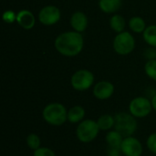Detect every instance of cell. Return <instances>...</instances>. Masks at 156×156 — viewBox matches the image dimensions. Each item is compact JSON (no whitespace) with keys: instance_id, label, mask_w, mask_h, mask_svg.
Returning <instances> with one entry per match:
<instances>
[{"instance_id":"obj_3","label":"cell","mask_w":156,"mask_h":156,"mask_svg":"<svg viewBox=\"0 0 156 156\" xmlns=\"http://www.w3.org/2000/svg\"><path fill=\"white\" fill-rule=\"evenodd\" d=\"M115 126L114 130L119 132L123 137L133 136L138 130L137 119L129 112H120L114 115Z\"/></svg>"},{"instance_id":"obj_1","label":"cell","mask_w":156,"mask_h":156,"mask_svg":"<svg viewBox=\"0 0 156 156\" xmlns=\"http://www.w3.org/2000/svg\"><path fill=\"white\" fill-rule=\"evenodd\" d=\"M56 50L65 57L78 56L83 49L84 39L81 33L77 31H67L59 34L55 41Z\"/></svg>"},{"instance_id":"obj_6","label":"cell","mask_w":156,"mask_h":156,"mask_svg":"<svg viewBox=\"0 0 156 156\" xmlns=\"http://www.w3.org/2000/svg\"><path fill=\"white\" fill-rule=\"evenodd\" d=\"M94 81V74L88 69H79L70 78V85L77 91L88 90L93 86Z\"/></svg>"},{"instance_id":"obj_8","label":"cell","mask_w":156,"mask_h":156,"mask_svg":"<svg viewBox=\"0 0 156 156\" xmlns=\"http://www.w3.org/2000/svg\"><path fill=\"white\" fill-rule=\"evenodd\" d=\"M61 17V12L56 5H48L42 7L38 13V21L45 26H53L57 24Z\"/></svg>"},{"instance_id":"obj_16","label":"cell","mask_w":156,"mask_h":156,"mask_svg":"<svg viewBox=\"0 0 156 156\" xmlns=\"http://www.w3.org/2000/svg\"><path fill=\"white\" fill-rule=\"evenodd\" d=\"M97 123L101 131L109 132L115 126V118L111 114H102L98 118Z\"/></svg>"},{"instance_id":"obj_24","label":"cell","mask_w":156,"mask_h":156,"mask_svg":"<svg viewBox=\"0 0 156 156\" xmlns=\"http://www.w3.org/2000/svg\"><path fill=\"white\" fill-rule=\"evenodd\" d=\"M3 20L5 23L12 24L16 21V14L12 10H6L3 13Z\"/></svg>"},{"instance_id":"obj_5","label":"cell","mask_w":156,"mask_h":156,"mask_svg":"<svg viewBox=\"0 0 156 156\" xmlns=\"http://www.w3.org/2000/svg\"><path fill=\"white\" fill-rule=\"evenodd\" d=\"M112 47L117 54L126 56L133 51L135 48V39L130 32L123 31L117 34L114 37Z\"/></svg>"},{"instance_id":"obj_19","label":"cell","mask_w":156,"mask_h":156,"mask_svg":"<svg viewBox=\"0 0 156 156\" xmlns=\"http://www.w3.org/2000/svg\"><path fill=\"white\" fill-rule=\"evenodd\" d=\"M143 37L149 46L156 48V25H151L147 27L143 33Z\"/></svg>"},{"instance_id":"obj_25","label":"cell","mask_w":156,"mask_h":156,"mask_svg":"<svg viewBox=\"0 0 156 156\" xmlns=\"http://www.w3.org/2000/svg\"><path fill=\"white\" fill-rule=\"evenodd\" d=\"M106 155L107 156H122V153L121 148H114V147H107L106 150Z\"/></svg>"},{"instance_id":"obj_9","label":"cell","mask_w":156,"mask_h":156,"mask_svg":"<svg viewBox=\"0 0 156 156\" xmlns=\"http://www.w3.org/2000/svg\"><path fill=\"white\" fill-rule=\"evenodd\" d=\"M121 150L124 156H142L144 146L139 139L134 136H129L124 137Z\"/></svg>"},{"instance_id":"obj_15","label":"cell","mask_w":156,"mask_h":156,"mask_svg":"<svg viewBox=\"0 0 156 156\" xmlns=\"http://www.w3.org/2000/svg\"><path fill=\"white\" fill-rule=\"evenodd\" d=\"M124 137L116 130H111L106 133L105 141L109 147L121 148Z\"/></svg>"},{"instance_id":"obj_22","label":"cell","mask_w":156,"mask_h":156,"mask_svg":"<svg viewBox=\"0 0 156 156\" xmlns=\"http://www.w3.org/2000/svg\"><path fill=\"white\" fill-rule=\"evenodd\" d=\"M146 146L149 152L156 155V133H151L146 140Z\"/></svg>"},{"instance_id":"obj_7","label":"cell","mask_w":156,"mask_h":156,"mask_svg":"<svg viewBox=\"0 0 156 156\" xmlns=\"http://www.w3.org/2000/svg\"><path fill=\"white\" fill-rule=\"evenodd\" d=\"M129 112L136 119H143L151 114L153 112V106L151 100L144 96H138L133 98L128 106Z\"/></svg>"},{"instance_id":"obj_12","label":"cell","mask_w":156,"mask_h":156,"mask_svg":"<svg viewBox=\"0 0 156 156\" xmlns=\"http://www.w3.org/2000/svg\"><path fill=\"white\" fill-rule=\"evenodd\" d=\"M69 23H70L71 27L74 29V31L82 33L87 29L89 20L85 13L81 11H77L73 13L72 16H70Z\"/></svg>"},{"instance_id":"obj_10","label":"cell","mask_w":156,"mask_h":156,"mask_svg":"<svg viewBox=\"0 0 156 156\" xmlns=\"http://www.w3.org/2000/svg\"><path fill=\"white\" fill-rule=\"evenodd\" d=\"M114 85L108 80H101L97 82L92 89L93 96L100 101L109 100L114 93Z\"/></svg>"},{"instance_id":"obj_13","label":"cell","mask_w":156,"mask_h":156,"mask_svg":"<svg viewBox=\"0 0 156 156\" xmlns=\"http://www.w3.org/2000/svg\"><path fill=\"white\" fill-rule=\"evenodd\" d=\"M86 111L80 105H75L68 110V122L71 124H79L85 120Z\"/></svg>"},{"instance_id":"obj_18","label":"cell","mask_w":156,"mask_h":156,"mask_svg":"<svg viewBox=\"0 0 156 156\" xmlns=\"http://www.w3.org/2000/svg\"><path fill=\"white\" fill-rule=\"evenodd\" d=\"M129 27L134 33H144L146 29V23L141 16H133L129 20Z\"/></svg>"},{"instance_id":"obj_23","label":"cell","mask_w":156,"mask_h":156,"mask_svg":"<svg viewBox=\"0 0 156 156\" xmlns=\"http://www.w3.org/2000/svg\"><path fill=\"white\" fill-rule=\"evenodd\" d=\"M33 156H56L55 152L49 147H39L33 151Z\"/></svg>"},{"instance_id":"obj_4","label":"cell","mask_w":156,"mask_h":156,"mask_svg":"<svg viewBox=\"0 0 156 156\" xmlns=\"http://www.w3.org/2000/svg\"><path fill=\"white\" fill-rule=\"evenodd\" d=\"M101 130L97 121L92 119H85L80 122L76 128L77 139L82 144L92 143L99 135Z\"/></svg>"},{"instance_id":"obj_11","label":"cell","mask_w":156,"mask_h":156,"mask_svg":"<svg viewBox=\"0 0 156 156\" xmlns=\"http://www.w3.org/2000/svg\"><path fill=\"white\" fill-rule=\"evenodd\" d=\"M22 28L26 30H30L35 27L36 24V17L34 14L27 10L23 9L16 13V21Z\"/></svg>"},{"instance_id":"obj_26","label":"cell","mask_w":156,"mask_h":156,"mask_svg":"<svg viewBox=\"0 0 156 156\" xmlns=\"http://www.w3.org/2000/svg\"><path fill=\"white\" fill-rule=\"evenodd\" d=\"M151 103H152V106H153V110L156 112V93L152 97V99H151Z\"/></svg>"},{"instance_id":"obj_20","label":"cell","mask_w":156,"mask_h":156,"mask_svg":"<svg viewBox=\"0 0 156 156\" xmlns=\"http://www.w3.org/2000/svg\"><path fill=\"white\" fill-rule=\"evenodd\" d=\"M26 144H27V146L30 150L35 151V150L38 149L39 147H41V139L37 133H29L27 136Z\"/></svg>"},{"instance_id":"obj_2","label":"cell","mask_w":156,"mask_h":156,"mask_svg":"<svg viewBox=\"0 0 156 156\" xmlns=\"http://www.w3.org/2000/svg\"><path fill=\"white\" fill-rule=\"evenodd\" d=\"M42 118L45 122L51 126H62L68 122V110L59 102H50L42 111Z\"/></svg>"},{"instance_id":"obj_17","label":"cell","mask_w":156,"mask_h":156,"mask_svg":"<svg viewBox=\"0 0 156 156\" xmlns=\"http://www.w3.org/2000/svg\"><path fill=\"white\" fill-rule=\"evenodd\" d=\"M126 26L125 18L121 15H113L110 18V27L117 34L123 32Z\"/></svg>"},{"instance_id":"obj_21","label":"cell","mask_w":156,"mask_h":156,"mask_svg":"<svg viewBox=\"0 0 156 156\" xmlns=\"http://www.w3.org/2000/svg\"><path fill=\"white\" fill-rule=\"evenodd\" d=\"M144 72L151 80L156 81V58L149 59L145 63Z\"/></svg>"},{"instance_id":"obj_14","label":"cell","mask_w":156,"mask_h":156,"mask_svg":"<svg viewBox=\"0 0 156 156\" xmlns=\"http://www.w3.org/2000/svg\"><path fill=\"white\" fill-rule=\"evenodd\" d=\"M122 0H99L100 9L107 14L117 12L122 7Z\"/></svg>"}]
</instances>
